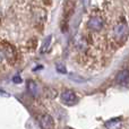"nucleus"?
<instances>
[{"mask_svg":"<svg viewBox=\"0 0 129 129\" xmlns=\"http://www.w3.org/2000/svg\"><path fill=\"white\" fill-rule=\"evenodd\" d=\"M60 99H61V101H62L63 104H66V105H75L78 101L75 92L70 91V89H66V91H63L60 95Z\"/></svg>","mask_w":129,"mask_h":129,"instance_id":"f257e3e1","label":"nucleus"},{"mask_svg":"<svg viewBox=\"0 0 129 129\" xmlns=\"http://www.w3.org/2000/svg\"><path fill=\"white\" fill-rule=\"evenodd\" d=\"M39 123L42 129H53L54 128V121L52 117L48 113H44L39 118Z\"/></svg>","mask_w":129,"mask_h":129,"instance_id":"f03ea898","label":"nucleus"},{"mask_svg":"<svg viewBox=\"0 0 129 129\" xmlns=\"http://www.w3.org/2000/svg\"><path fill=\"white\" fill-rule=\"evenodd\" d=\"M87 27H88L91 31L99 32V31H101L103 27V20L101 19L100 17H96V16L91 17L88 23H87Z\"/></svg>","mask_w":129,"mask_h":129,"instance_id":"7ed1b4c3","label":"nucleus"},{"mask_svg":"<svg viewBox=\"0 0 129 129\" xmlns=\"http://www.w3.org/2000/svg\"><path fill=\"white\" fill-rule=\"evenodd\" d=\"M129 82V70L127 69H123V70L119 71L117 74V77H116V83L119 85H126L128 84Z\"/></svg>","mask_w":129,"mask_h":129,"instance_id":"20e7f679","label":"nucleus"},{"mask_svg":"<svg viewBox=\"0 0 129 129\" xmlns=\"http://www.w3.org/2000/svg\"><path fill=\"white\" fill-rule=\"evenodd\" d=\"M27 89H28L29 94L32 96H34V98L39 96V94H40V88H39L38 84L34 80H28L27 82Z\"/></svg>","mask_w":129,"mask_h":129,"instance_id":"39448f33","label":"nucleus"},{"mask_svg":"<svg viewBox=\"0 0 129 129\" xmlns=\"http://www.w3.org/2000/svg\"><path fill=\"white\" fill-rule=\"evenodd\" d=\"M105 128L107 129H119L121 127V119L120 118H114L110 119L109 121L105 122Z\"/></svg>","mask_w":129,"mask_h":129,"instance_id":"423d86ee","label":"nucleus"},{"mask_svg":"<svg viewBox=\"0 0 129 129\" xmlns=\"http://www.w3.org/2000/svg\"><path fill=\"white\" fill-rule=\"evenodd\" d=\"M127 31V27L125 24H118L114 27V36L117 39H121L125 36V33Z\"/></svg>","mask_w":129,"mask_h":129,"instance_id":"0eeeda50","label":"nucleus"},{"mask_svg":"<svg viewBox=\"0 0 129 129\" xmlns=\"http://www.w3.org/2000/svg\"><path fill=\"white\" fill-rule=\"evenodd\" d=\"M51 40H52V36H51V35H49V36H48V38L44 40V42H43L42 47H41V52H42V53H44V52L48 51V49H49L50 44H51Z\"/></svg>","mask_w":129,"mask_h":129,"instance_id":"6e6552de","label":"nucleus"},{"mask_svg":"<svg viewBox=\"0 0 129 129\" xmlns=\"http://www.w3.org/2000/svg\"><path fill=\"white\" fill-rule=\"evenodd\" d=\"M70 79H73V80H75V82H77V83H84L85 82V79L84 78H82L80 76H77V75H75V74H70Z\"/></svg>","mask_w":129,"mask_h":129,"instance_id":"1a4fd4ad","label":"nucleus"},{"mask_svg":"<svg viewBox=\"0 0 129 129\" xmlns=\"http://www.w3.org/2000/svg\"><path fill=\"white\" fill-rule=\"evenodd\" d=\"M57 70H58L59 73H61V74H66V73H67V70H66V68H64V66H63V64H61V63H58V64H57Z\"/></svg>","mask_w":129,"mask_h":129,"instance_id":"9d476101","label":"nucleus"},{"mask_svg":"<svg viewBox=\"0 0 129 129\" xmlns=\"http://www.w3.org/2000/svg\"><path fill=\"white\" fill-rule=\"evenodd\" d=\"M14 82L15 83H22V79L19 78V76H16V77H14Z\"/></svg>","mask_w":129,"mask_h":129,"instance_id":"9b49d317","label":"nucleus"}]
</instances>
